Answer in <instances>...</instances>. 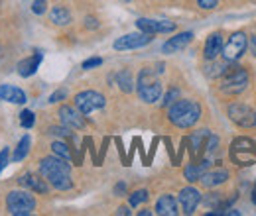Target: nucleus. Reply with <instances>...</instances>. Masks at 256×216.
I'll use <instances>...</instances> for the list:
<instances>
[{"mask_svg": "<svg viewBox=\"0 0 256 216\" xmlns=\"http://www.w3.org/2000/svg\"><path fill=\"white\" fill-rule=\"evenodd\" d=\"M156 215L162 216H176L180 215V203L172 195H162L156 203Z\"/></svg>", "mask_w": 256, "mask_h": 216, "instance_id": "obj_17", "label": "nucleus"}, {"mask_svg": "<svg viewBox=\"0 0 256 216\" xmlns=\"http://www.w3.org/2000/svg\"><path fill=\"white\" fill-rule=\"evenodd\" d=\"M30 152V136H24L20 142H18V146H16V150H14V155H12V161H16V163H20L22 159H26V155Z\"/></svg>", "mask_w": 256, "mask_h": 216, "instance_id": "obj_26", "label": "nucleus"}, {"mask_svg": "<svg viewBox=\"0 0 256 216\" xmlns=\"http://www.w3.org/2000/svg\"><path fill=\"white\" fill-rule=\"evenodd\" d=\"M154 35L152 33H146V31H136V33H126L122 37H118L112 47L116 51H128V49H138V47H146L148 43H152Z\"/></svg>", "mask_w": 256, "mask_h": 216, "instance_id": "obj_8", "label": "nucleus"}, {"mask_svg": "<svg viewBox=\"0 0 256 216\" xmlns=\"http://www.w3.org/2000/svg\"><path fill=\"white\" fill-rule=\"evenodd\" d=\"M100 65H102V59H100V57H91V59L83 61V69L89 71V69H95V67H100Z\"/></svg>", "mask_w": 256, "mask_h": 216, "instance_id": "obj_33", "label": "nucleus"}, {"mask_svg": "<svg viewBox=\"0 0 256 216\" xmlns=\"http://www.w3.org/2000/svg\"><path fill=\"white\" fill-rule=\"evenodd\" d=\"M50 20L56 26H67L71 22V12L65 6H54L52 12H50Z\"/></svg>", "mask_w": 256, "mask_h": 216, "instance_id": "obj_24", "label": "nucleus"}, {"mask_svg": "<svg viewBox=\"0 0 256 216\" xmlns=\"http://www.w3.org/2000/svg\"><path fill=\"white\" fill-rule=\"evenodd\" d=\"M193 39V33L192 31H182V33H178V35H174V37H170L164 45H162V51L164 53H178V51H182L186 45H190Z\"/></svg>", "mask_w": 256, "mask_h": 216, "instance_id": "obj_16", "label": "nucleus"}, {"mask_svg": "<svg viewBox=\"0 0 256 216\" xmlns=\"http://www.w3.org/2000/svg\"><path fill=\"white\" fill-rule=\"evenodd\" d=\"M254 126H256V112H254Z\"/></svg>", "mask_w": 256, "mask_h": 216, "instance_id": "obj_43", "label": "nucleus"}, {"mask_svg": "<svg viewBox=\"0 0 256 216\" xmlns=\"http://www.w3.org/2000/svg\"><path fill=\"white\" fill-rule=\"evenodd\" d=\"M104 104H106L104 96L100 93H96V91H83V93L75 94V106H77L85 116L91 114L93 110L102 108Z\"/></svg>", "mask_w": 256, "mask_h": 216, "instance_id": "obj_10", "label": "nucleus"}, {"mask_svg": "<svg viewBox=\"0 0 256 216\" xmlns=\"http://www.w3.org/2000/svg\"><path fill=\"white\" fill-rule=\"evenodd\" d=\"M248 51L252 57H256V30L248 35Z\"/></svg>", "mask_w": 256, "mask_h": 216, "instance_id": "obj_36", "label": "nucleus"}, {"mask_svg": "<svg viewBox=\"0 0 256 216\" xmlns=\"http://www.w3.org/2000/svg\"><path fill=\"white\" fill-rule=\"evenodd\" d=\"M228 154L236 165H252L256 159V144L250 138H236L230 144Z\"/></svg>", "mask_w": 256, "mask_h": 216, "instance_id": "obj_6", "label": "nucleus"}, {"mask_svg": "<svg viewBox=\"0 0 256 216\" xmlns=\"http://www.w3.org/2000/svg\"><path fill=\"white\" fill-rule=\"evenodd\" d=\"M138 215H140V216H152V215H154V213H152L150 209H144V211H140Z\"/></svg>", "mask_w": 256, "mask_h": 216, "instance_id": "obj_41", "label": "nucleus"}, {"mask_svg": "<svg viewBox=\"0 0 256 216\" xmlns=\"http://www.w3.org/2000/svg\"><path fill=\"white\" fill-rule=\"evenodd\" d=\"M203 114V108L197 100L193 98H180L176 100L170 110H168V118L170 122L174 124L176 128H182V130H188V128H193L195 124L199 122Z\"/></svg>", "mask_w": 256, "mask_h": 216, "instance_id": "obj_2", "label": "nucleus"}, {"mask_svg": "<svg viewBox=\"0 0 256 216\" xmlns=\"http://www.w3.org/2000/svg\"><path fill=\"white\" fill-rule=\"evenodd\" d=\"M65 96H67V91L65 89H60V91H56V93L50 96V102L54 104V102H60V100H64Z\"/></svg>", "mask_w": 256, "mask_h": 216, "instance_id": "obj_37", "label": "nucleus"}, {"mask_svg": "<svg viewBox=\"0 0 256 216\" xmlns=\"http://www.w3.org/2000/svg\"><path fill=\"white\" fill-rule=\"evenodd\" d=\"M8 159H10V152H8V148H4V150L0 152V173H2V169L8 165Z\"/></svg>", "mask_w": 256, "mask_h": 216, "instance_id": "obj_35", "label": "nucleus"}, {"mask_svg": "<svg viewBox=\"0 0 256 216\" xmlns=\"http://www.w3.org/2000/svg\"><path fill=\"white\" fill-rule=\"evenodd\" d=\"M250 199H252V203H254V205H256V189H254V191H252V197H250Z\"/></svg>", "mask_w": 256, "mask_h": 216, "instance_id": "obj_42", "label": "nucleus"}, {"mask_svg": "<svg viewBox=\"0 0 256 216\" xmlns=\"http://www.w3.org/2000/svg\"><path fill=\"white\" fill-rule=\"evenodd\" d=\"M0 98L14 102V104H24L26 102V93L14 85H0Z\"/></svg>", "mask_w": 256, "mask_h": 216, "instance_id": "obj_21", "label": "nucleus"}, {"mask_svg": "<svg viewBox=\"0 0 256 216\" xmlns=\"http://www.w3.org/2000/svg\"><path fill=\"white\" fill-rule=\"evenodd\" d=\"M148 199H150V193H148L146 189H140V191H134V193L128 197V203H130V207H138V205L146 203Z\"/></svg>", "mask_w": 256, "mask_h": 216, "instance_id": "obj_28", "label": "nucleus"}, {"mask_svg": "<svg viewBox=\"0 0 256 216\" xmlns=\"http://www.w3.org/2000/svg\"><path fill=\"white\" fill-rule=\"evenodd\" d=\"M226 114H228V120L234 122L240 128H250L254 126V112L248 104H242V102H232L226 106Z\"/></svg>", "mask_w": 256, "mask_h": 216, "instance_id": "obj_9", "label": "nucleus"}, {"mask_svg": "<svg viewBox=\"0 0 256 216\" xmlns=\"http://www.w3.org/2000/svg\"><path fill=\"white\" fill-rule=\"evenodd\" d=\"M100 24H98V20H96L95 16H87L85 18V28H89V30H96Z\"/></svg>", "mask_w": 256, "mask_h": 216, "instance_id": "obj_38", "label": "nucleus"}, {"mask_svg": "<svg viewBox=\"0 0 256 216\" xmlns=\"http://www.w3.org/2000/svg\"><path fill=\"white\" fill-rule=\"evenodd\" d=\"M46 8H48V2L46 0H34L32 2V12L34 14H44L46 12Z\"/></svg>", "mask_w": 256, "mask_h": 216, "instance_id": "obj_32", "label": "nucleus"}, {"mask_svg": "<svg viewBox=\"0 0 256 216\" xmlns=\"http://www.w3.org/2000/svg\"><path fill=\"white\" fill-rule=\"evenodd\" d=\"M180 98H182V96H180V91H178V89H170V93L166 94V98H164V106L170 108V106H172L176 100H180Z\"/></svg>", "mask_w": 256, "mask_h": 216, "instance_id": "obj_31", "label": "nucleus"}, {"mask_svg": "<svg viewBox=\"0 0 256 216\" xmlns=\"http://www.w3.org/2000/svg\"><path fill=\"white\" fill-rule=\"evenodd\" d=\"M246 47H248V37H246L244 31L238 30L234 31V33H230L223 45V59H226L228 63L238 61L244 55Z\"/></svg>", "mask_w": 256, "mask_h": 216, "instance_id": "obj_7", "label": "nucleus"}, {"mask_svg": "<svg viewBox=\"0 0 256 216\" xmlns=\"http://www.w3.org/2000/svg\"><path fill=\"white\" fill-rule=\"evenodd\" d=\"M34 122H36V116H34L32 110H22V114H20V124H22V128H32Z\"/></svg>", "mask_w": 256, "mask_h": 216, "instance_id": "obj_30", "label": "nucleus"}, {"mask_svg": "<svg viewBox=\"0 0 256 216\" xmlns=\"http://www.w3.org/2000/svg\"><path fill=\"white\" fill-rule=\"evenodd\" d=\"M158 69L154 67H144L140 73H138V81H136V91L140 100L148 102V104H154L156 100H160L162 96V83L158 79L162 71H164V65L158 63L156 65Z\"/></svg>", "mask_w": 256, "mask_h": 216, "instance_id": "obj_3", "label": "nucleus"}, {"mask_svg": "<svg viewBox=\"0 0 256 216\" xmlns=\"http://www.w3.org/2000/svg\"><path fill=\"white\" fill-rule=\"evenodd\" d=\"M217 4H219V0H197V6L203 10H213V8H217Z\"/></svg>", "mask_w": 256, "mask_h": 216, "instance_id": "obj_34", "label": "nucleus"}, {"mask_svg": "<svg viewBox=\"0 0 256 216\" xmlns=\"http://www.w3.org/2000/svg\"><path fill=\"white\" fill-rule=\"evenodd\" d=\"M40 173L50 183V187H54L58 191H69V189H73L69 161H65L62 157H58V155L44 157L40 161Z\"/></svg>", "mask_w": 256, "mask_h": 216, "instance_id": "obj_1", "label": "nucleus"}, {"mask_svg": "<svg viewBox=\"0 0 256 216\" xmlns=\"http://www.w3.org/2000/svg\"><path fill=\"white\" fill-rule=\"evenodd\" d=\"M217 150H219V138L213 136V134H209V138L205 142V152H207V155H213L217 154Z\"/></svg>", "mask_w": 256, "mask_h": 216, "instance_id": "obj_29", "label": "nucleus"}, {"mask_svg": "<svg viewBox=\"0 0 256 216\" xmlns=\"http://www.w3.org/2000/svg\"><path fill=\"white\" fill-rule=\"evenodd\" d=\"M52 154L58 155V157H62V159H65V161H69V163H71V159H73L71 148H69L65 142H60V140L52 144Z\"/></svg>", "mask_w": 256, "mask_h": 216, "instance_id": "obj_27", "label": "nucleus"}, {"mask_svg": "<svg viewBox=\"0 0 256 216\" xmlns=\"http://www.w3.org/2000/svg\"><path fill=\"white\" fill-rule=\"evenodd\" d=\"M136 28L146 33H170L176 31V24L168 22V20H148V18H138L136 20Z\"/></svg>", "mask_w": 256, "mask_h": 216, "instance_id": "obj_13", "label": "nucleus"}, {"mask_svg": "<svg viewBox=\"0 0 256 216\" xmlns=\"http://www.w3.org/2000/svg\"><path fill=\"white\" fill-rule=\"evenodd\" d=\"M228 69V61L226 59H209L207 65H205V75L209 79H221L224 75V71Z\"/></svg>", "mask_w": 256, "mask_h": 216, "instance_id": "obj_22", "label": "nucleus"}, {"mask_svg": "<svg viewBox=\"0 0 256 216\" xmlns=\"http://www.w3.org/2000/svg\"><path fill=\"white\" fill-rule=\"evenodd\" d=\"M36 209V197L30 189H16L6 195V211L14 216H28Z\"/></svg>", "mask_w": 256, "mask_h": 216, "instance_id": "obj_5", "label": "nucleus"}, {"mask_svg": "<svg viewBox=\"0 0 256 216\" xmlns=\"http://www.w3.org/2000/svg\"><path fill=\"white\" fill-rule=\"evenodd\" d=\"M201 193L195 189V187H186L180 191V197H178V203H180V209L184 215H193L201 203Z\"/></svg>", "mask_w": 256, "mask_h": 216, "instance_id": "obj_12", "label": "nucleus"}, {"mask_svg": "<svg viewBox=\"0 0 256 216\" xmlns=\"http://www.w3.org/2000/svg\"><path fill=\"white\" fill-rule=\"evenodd\" d=\"M116 215H132V213H130V211H128V207H120V209H118V211H116Z\"/></svg>", "mask_w": 256, "mask_h": 216, "instance_id": "obj_40", "label": "nucleus"}, {"mask_svg": "<svg viewBox=\"0 0 256 216\" xmlns=\"http://www.w3.org/2000/svg\"><path fill=\"white\" fill-rule=\"evenodd\" d=\"M199 181H201V185L207 187V189H215V187L223 185V183L228 181V171L226 169H213V171L207 169Z\"/></svg>", "mask_w": 256, "mask_h": 216, "instance_id": "obj_18", "label": "nucleus"}, {"mask_svg": "<svg viewBox=\"0 0 256 216\" xmlns=\"http://www.w3.org/2000/svg\"><path fill=\"white\" fill-rule=\"evenodd\" d=\"M248 83H250V75H248V71L244 67L228 65V69L221 77V91L224 94H228V96H236V94L246 91Z\"/></svg>", "mask_w": 256, "mask_h": 216, "instance_id": "obj_4", "label": "nucleus"}, {"mask_svg": "<svg viewBox=\"0 0 256 216\" xmlns=\"http://www.w3.org/2000/svg\"><path fill=\"white\" fill-rule=\"evenodd\" d=\"M42 59H44L42 53H34V55H30V57L22 59V61L18 63V75H20V77H32L34 73L38 71V67H40Z\"/></svg>", "mask_w": 256, "mask_h": 216, "instance_id": "obj_20", "label": "nucleus"}, {"mask_svg": "<svg viewBox=\"0 0 256 216\" xmlns=\"http://www.w3.org/2000/svg\"><path fill=\"white\" fill-rule=\"evenodd\" d=\"M18 183H20V187H26L32 193H40V195H48V191H50V183L44 179L42 173L40 175L38 173H24L18 179Z\"/></svg>", "mask_w": 256, "mask_h": 216, "instance_id": "obj_14", "label": "nucleus"}, {"mask_svg": "<svg viewBox=\"0 0 256 216\" xmlns=\"http://www.w3.org/2000/svg\"><path fill=\"white\" fill-rule=\"evenodd\" d=\"M124 193H126V183H116L114 185V195L116 197H122Z\"/></svg>", "mask_w": 256, "mask_h": 216, "instance_id": "obj_39", "label": "nucleus"}, {"mask_svg": "<svg viewBox=\"0 0 256 216\" xmlns=\"http://www.w3.org/2000/svg\"><path fill=\"white\" fill-rule=\"evenodd\" d=\"M116 83H118V89L122 91V93H132L136 87V81H134V75H132V71L130 69H122V71H118L116 73Z\"/></svg>", "mask_w": 256, "mask_h": 216, "instance_id": "obj_23", "label": "nucleus"}, {"mask_svg": "<svg viewBox=\"0 0 256 216\" xmlns=\"http://www.w3.org/2000/svg\"><path fill=\"white\" fill-rule=\"evenodd\" d=\"M60 120L65 128L69 130H83L85 128V114L77 108V106H69V104H64L60 108Z\"/></svg>", "mask_w": 256, "mask_h": 216, "instance_id": "obj_11", "label": "nucleus"}, {"mask_svg": "<svg viewBox=\"0 0 256 216\" xmlns=\"http://www.w3.org/2000/svg\"><path fill=\"white\" fill-rule=\"evenodd\" d=\"M209 130H197L195 134L190 136V144H192V152L195 155L201 154L203 150H205V142H207V138H209Z\"/></svg>", "mask_w": 256, "mask_h": 216, "instance_id": "obj_25", "label": "nucleus"}, {"mask_svg": "<svg viewBox=\"0 0 256 216\" xmlns=\"http://www.w3.org/2000/svg\"><path fill=\"white\" fill-rule=\"evenodd\" d=\"M211 167V159L209 157H205L203 161H199V163H192V165H188L186 167V171H184V177L190 181V183H195V181H199L201 177H203V173L207 171Z\"/></svg>", "mask_w": 256, "mask_h": 216, "instance_id": "obj_19", "label": "nucleus"}, {"mask_svg": "<svg viewBox=\"0 0 256 216\" xmlns=\"http://www.w3.org/2000/svg\"><path fill=\"white\" fill-rule=\"evenodd\" d=\"M223 45H224V39H223V33L221 31H215L207 37L205 41V49H203V57L209 61V59H217L221 53H223Z\"/></svg>", "mask_w": 256, "mask_h": 216, "instance_id": "obj_15", "label": "nucleus"}]
</instances>
